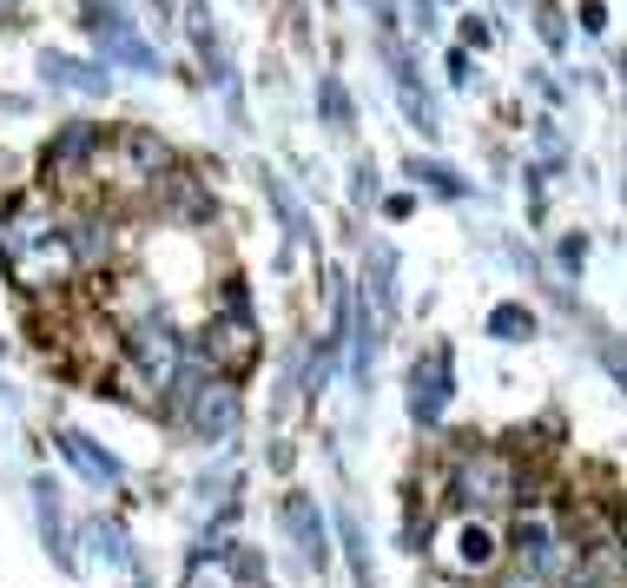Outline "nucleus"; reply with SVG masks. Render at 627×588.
Listing matches in <instances>:
<instances>
[{"label":"nucleus","instance_id":"1","mask_svg":"<svg viewBox=\"0 0 627 588\" xmlns=\"http://www.w3.org/2000/svg\"><path fill=\"white\" fill-rule=\"evenodd\" d=\"M508 496H522L508 457H469V463H463V502L489 509V502H508Z\"/></svg>","mask_w":627,"mask_h":588},{"label":"nucleus","instance_id":"2","mask_svg":"<svg viewBox=\"0 0 627 588\" xmlns=\"http://www.w3.org/2000/svg\"><path fill=\"white\" fill-rule=\"evenodd\" d=\"M212 357L225 363V371H251V357H258V344H251V331L245 324H232V331H212Z\"/></svg>","mask_w":627,"mask_h":588}]
</instances>
